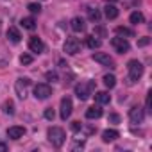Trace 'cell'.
<instances>
[{"mask_svg": "<svg viewBox=\"0 0 152 152\" xmlns=\"http://www.w3.org/2000/svg\"><path fill=\"white\" fill-rule=\"evenodd\" d=\"M47 136H48V141L54 147H61L64 143V140H66V134H64V131L61 127H50L48 132H47Z\"/></svg>", "mask_w": 152, "mask_h": 152, "instance_id": "cell-2", "label": "cell"}, {"mask_svg": "<svg viewBox=\"0 0 152 152\" xmlns=\"http://www.w3.org/2000/svg\"><path fill=\"white\" fill-rule=\"evenodd\" d=\"M20 23H22V27H23V29H29V31H34V29H36V20H34V18H31V16L22 18V20H20Z\"/></svg>", "mask_w": 152, "mask_h": 152, "instance_id": "cell-19", "label": "cell"}, {"mask_svg": "<svg viewBox=\"0 0 152 152\" xmlns=\"http://www.w3.org/2000/svg\"><path fill=\"white\" fill-rule=\"evenodd\" d=\"M148 41H150V39H148V38H143V39H141V41H138V45H140V47H145V45H147V43H148Z\"/></svg>", "mask_w": 152, "mask_h": 152, "instance_id": "cell-30", "label": "cell"}, {"mask_svg": "<svg viewBox=\"0 0 152 152\" xmlns=\"http://www.w3.org/2000/svg\"><path fill=\"white\" fill-rule=\"evenodd\" d=\"M7 150V145L6 143H0V152H6Z\"/></svg>", "mask_w": 152, "mask_h": 152, "instance_id": "cell-34", "label": "cell"}, {"mask_svg": "<svg viewBox=\"0 0 152 152\" xmlns=\"http://www.w3.org/2000/svg\"><path fill=\"white\" fill-rule=\"evenodd\" d=\"M7 39L13 41V43H20V41H22L20 31H18L16 27H9V29H7Z\"/></svg>", "mask_w": 152, "mask_h": 152, "instance_id": "cell-15", "label": "cell"}, {"mask_svg": "<svg viewBox=\"0 0 152 152\" xmlns=\"http://www.w3.org/2000/svg\"><path fill=\"white\" fill-rule=\"evenodd\" d=\"M2 109H4L6 115H15V104H13V100H6Z\"/></svg>", "mask_w": 152, "mask_h": 152, "instance_id": "cell-24", "label": "cell"}, {"mask_svg": "<svg viewBox=\"0 0 152 152\" xmlns=\"http://www.w3.org/2000/svg\"><path fill=\"white\" fill-rule=\"evenodd\" d=\"M86 45L95 50V48L100 47V39H95V36H88V38H86Z\"/></svg>", "mask_w": 152, "mask_h": 152, "instance_id": "cell-23", "label": "cell"}, {"mask_svg": "<svg viewBox=\"0 0 152 152\" xmlns=\"http://www.w3.org/2000/svg\"><path fill=\"white\" fill-rule=\"evenodd\" d=\"M109 120H111V122H118L120 118H118V115H111V116H109Z\"/></svg>", "mask_w": 152, "mask_h": 152, "instance_id": "cell-33", "label": "cell"}, {"mask_svg": "<svg viewBox=\"0 0 152 152\" xmlns=\"http://www.w3.org/2000/svg\"><path fill=\"white\" fill-rule=\"evenodd\" d=\"M70 27H72L75 32H83V31L86 29V23H84V20H83L81 16H75V18H72Z\"/></svg>", "mask_w": 152, "mask_h": 152, "instance_id": "cell-14", "label": "cell"}, {"mask_svg": "<svg viewBox=\"0 0 152 152\" xmlns=\"http://www.w3.org/2000/svg\"><path fill=\"white\" fill-rule=\"evenodd\" d=\"M116 32H118L120 36H122V34H124V36H129V38L134 36V32H132L131 29H127V27H116Z\"/></svg>", "mask_w": 152, "mask_h": 152, "instance_id": "cell-25", "label": "cell"}, {"mask_svg": "<svg viewBox=\"0 0 152 152\" xmlns=\"http://www.w3.org/2000/svg\"><path fill=\"white\" fill-rule=\"evenodd\" d=\"M127 70H129V81H131V84H132L134 81H138L141 75H143V64H141L138 59L129 61V63H127Z\"/></svg>", "mask_w": 152, "mask_h": 152, "instance_id": "cell-3", "label": "cell"}, {"mask_svg": "<svg viewBox=\"0 0 152 152\" xmlns=\"http://www.w3.org/2000/svg\"><path fill=\"white\" fill-rule=\"evenodd\" d=\"M23 134H25V127H22V125H13L7 129V136L11 140H20V138H23Z\"/></svg>", "mask_w": 152, "mask_h": 152, "instance_id": "cell-12", "label": "cell"}, {"mask_svg": "<svg viewBox=\"0 0 152 152\" xmlns=\"http://www.w3.org/2000/svg\"><path fill=\"white\" fill-rule=\"evenodd\" d=\"M104 84L107 86V88H115L116 86V77L113 73H106L104 75Z\"/></svg>", "mask_w": 152, "mask_h": 152, "instance_id": "cell-21", "label": "cell"}, {"mask_svg": "<svg viewBox=\"0 0 152 152\" xmlns=\"http://www.w3.org/2000/svg\"><path fill=\"white\" fill-rule=\"evenodd\" d=\"M111 45H113V48H115L118 54H125V52H129V48H131L129 41H127L125 38H122V36L113 38V39H111Z\"/></svg>", "mask_w": 152, "mask_h": 152, "instance_id": "cell-7", "label": "cell"}, {"mask_svg": "<svg viewBox=\"0 0 152 152\" xmlns=\"http://www.w3.org/2000/svg\"><path fill=\"white\" fill-rule=\"evenodd\" d=\"M45 118H47V120H54V109H52V107L45 109Z\"/></svg>", "mask_w": 152, "mask_h": 152, "instance_id": "cell-28", "label": "cell"}, {"mask_svg": "<svg viewBox=\"0 0 152 152\" xmlns=\"http://www.w3.org/2000/svg\"><path fill=\"white\" fill-rule=\"evenodd\" d=\"M72 109H73L72 99H70V97H63V99H61V109H59L61 118H63V120H68L70 115H72Z\"/></svg>", "mask_w": 152, "mask_h": 152, "instance_id": "cell-8", "label": "cell"}, {"mask_svg": "<svg viewBox=\"0 0 152 152\" xmlns=\"http://www.w3.org/2000/svg\"><path fill=\"white\" fill-rule=\"evenodd\" d=\"M129 118H131L132 124H141L143 118H145V113H143V109H141L140 106H134V107L129 111Z\"/></svg>", "mask_w": 152, "mask_h": 152, "instance_id": "cell-10", "label": "cell"}, {"mask_svg": "<svg viewBox=\"0 0 152 152\" xmlns=\"http://www.w3.org/2000/svg\"><path fill=\"white\" fill-rule=\"evenodd\" d=\"M47 79L52 81V83H56V81H57V73H56V72H48V73H47Z\"/></svg>", "mask_w": 152, "mask_h": 152, "instance_id": "cell-29", "label": "cell"}, {"mask_svg": "<svg viewBox=\"0 0 152 152\" xmlns=\"http://www.w3.org/2000/svg\"><path fill=\"white\" fill-rule=\"evenodd\" d=\"M95 91V81H83L75 86V95L79 100H88Z\"/></svg>", "mask_w": 152, "mask_h": 152, "instance_id": "cell-1", "label": "cell"}, {"mask_svg": "<svg viewBox=\"0 0 152 152\" xmlns=\"http://www.w3.org/2000/svg\"><path fill=\"white\" fill-rule=\"evenodd\" d=\"M20 63L22 64H31L32 63V56L31 54H22L20 56Z\"/></svg>", "mask_w": 152, "mask_h": 152, "instance_id": "cell-27", "label": "cell"}, {"mask_svg": "<svg viewBox=\"0 0 152 152\" xmlns=\"http://www.w3.org/2000/svg\"><path fill=\"white\" fill-rule=\"evenodd\" d=\"M27 9H29L32 15H39V13H41V6H39V4H29Z\"/></svg>", "mask_w": 152, "mask_h": 152, "instance_id": "cell-26", "label": "cell"}, {"mask_svg": "<svg viewBox=\"0 0 152 152\" xmlns=\"http://www.w3.org/2000/svg\"><path fill=\"white\" fill-rule=\"evenodd\" d=\"M52 95V88L48 86V84H36L34 86V97L36 99H39V100H45V99H48Z\"/></svg>", "mask_w": 152, "mask_h": 152, "instance_id": "cell-9", "label": "cell"}, {"mask_svg": "<svg viewBox=\"0 0 152 152\" xmlns=\"http://www.w3.org/2000/svg\"><path fill=\"white\" fill-rule=\"evenodd\" d=\"M72 129H73V131H79V129H81V124H79V122H73V124H72Z\"/></svg>", "mask_w": 152, "mask_h": 152, "instance_id": "cell-31", "label": "cell"}, {"mask_svg": "<svg viewBox=\"0 0 152 152\" xmlns=\"http://www.w3.org/2000/svg\"><path fill=\"white\" fill-rule=\"evenodd\" d=\"M95 100H97V104H109V100H111V95L107 93V91H97L95 93Z\"/></svg>", "mask_w": 152, "mask_h": 152, "instance_id": "cell-18", "label": "cell"}, {"mask_svg": "<svg viewBox=\"0 0 152 152\" xmlns=\"http://www.w3.org/2000/svg\"><path fill=\"white\" fill-rule=\"evenodd\" d=\"M88 18H90L91 22H99V20H100V11L95 9V7H90V9H88Z\"/></svg>", "mask_w": 152, "mask_h": 152, "instance_id": "cell-22", "label": "cell"}, {"mask_svg": "<svg viewBox=\"0 0 152 152\" xmlns=\"http://www.w3.org/2000/svg\"><path fill=\"white\" fill-rule=\"evenodd\" d=\"M118 136H120V134H118V131H115V129H106V131L102 132V140H104L106 143H109V141H115Z\"/></svg>", "mask_w": 152, "mask_h": 152, "instance_id": "cell-17", "label": "cell"}, {"mask_svg": "<svg viewBox=\"0 0 152 152\" xmlns=\"http://www.w3.org/2000/svg\"><path fill=\"white\" fill-rule=\"evenodd\" d=\"M29 88H31V79H27V77H20V79L16 81V84H15L16 95H18L20 99H25V97H27Z\"/></svg>", "mask_w": 152, "mask_h": 152, "instance_id": "cell-5", "label": "cell"}, {"mask_svg": "<svg viewBox=\"0 0 152 152\" xmlns=\"http://www.w3.org/2000/svg\"><path fill=\"white\" fill-rule=\"evenodd\" d=\"M93 61H97L99 64H102V66H109V68H115V59L109 56V54H106V52H93Z\"/></svg>", "mask_w": 152, "mask_h": 152, "instance_id": "cell-6", "label": "cell"}, {"mask_svg": "<svg viewBox=\"0 0 152 152\" xmlns=\"http://www.w3.org/2000/svg\"><path fill=\"white\" fill-rule=\"evenodd\" d=\"M129 20H131V23L132 25H138V23H143V20H145V16L140 13V11H134L131 16H129Z\"/></svg>", "mask_w": 152, "mask_h": 152, "instance_id": "cell-20", "label": "cell"}, {"mask_svg": "<svg viewBox=\"0 0 152 152\" xmlns=\"http://www.w3.org/2000/svg\"><path fill=\"white\" fill-rule=\"evenodd\" d=\"M29 48H31V52H34V54H41V52L45 50V45H43V41H41L38 36H32V38L29 39Z\"/></svg>", "mask_w": 152, "mask_h": 152, "instance_id": "cell-11", "label": "cell"}, {"mask_svg": "<svg viewBox=\"0 0 152 152\" xmlns=\"http://www.w3.org/2000/svg\"><path fill=\"white\" fill-rule=\"evenodd\" d=\"M104 15H106L107 20H115V18L118 16V7L113 6V4H107V6L104 7Z\"/></svg>", "mask_w": 152, "mask_h": 152, "instance_id": "cell-16", "label": "cell"}, {"mask_svg": "<svg viewBox=\"0 0 152 152\" xmlns=\"http://www.w3.org/2000/svg\"><path fill=\"white\" fill-rule=\"evenodd\" d=\"M63 50L68 56H75L77 52H81V41L77 38H66V41L63 45Z\"/></svg>", "mask_w": 152, "mask_h": 152, "instance_id": "cell-4", "label": "cell"}, {"mask_svg": "<svg viewBox=\"0 0 152 152\" xmlns=\"http://www.w3.org/2000/svg\"><path fill=\"white\" fill-rule=\"evenodd\" d=\"M102 116V107H100V104L99 106H91L90 109H86V118L88 120H97V118H100Z\"/></svg>", "mask_w": 152, "mask_h": 152, "instance_id": "cell-13", "label": "cell"}, {"mask_svg": "<svg viewBox=\"0 0 152 152\" xmlns=\"http://www.w3.org/2000/svg\"><path fill=\"white\" fill-rule=\"evenodd\" d=\"M97 34H100V36H106V31H104L102 27H99V29H97Z\"/></svg>", "mask_w": 152, "mask_h": 152, "instance_id": "cell-32", "label": "cell"}]
</instances>
